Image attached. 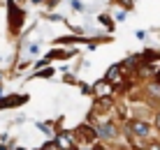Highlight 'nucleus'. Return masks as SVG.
<instances>
[{
  "mask_svg": "<svg viewBox=\"0 0 160 150\" xmlns=\"http://www.w3.org/2000/svg\"><path fill=\"white\" fill-rule=\"evenodd\" d=\"M132 132H135L137 136H146L148 134V125L142 123V120H135V123H132Z\"/></svg>",
  "mask_w": 160,
  "mask_h": 150,
  "instance_id": "7ed1b4c3",
  "label": "nucleus"
},
{
  "mask_svg": "<svg viewBox=\"0 0 160 150\" xmlns=\"http://www.w3.org/2000/svg\"><path fill=\"white\" fill-rule=\"evenodd\" d=\"M151 150H160V143H153V146H151Z\"/></svg>",
  "mask_w": 160,
  "mask_h": 150,
  "instance_id": "1a4fd4ad",
  "label": "nucleus"
},
{
  "mask_svg": "<svg viewBox=\"0 0 160 150\" xmlns=\"http://www.w3.org/2000/svg\"><path fill=\"white\" fill-rule=\"evenodd\" d=\"M100 134H102V136H107V138H112L114 134H116V132H114V127H112V125H102V127H100Z\"/></svg>",
  "mask_w": 160,
  "mask_h": 150,
  "instance_id": "423d86ee",
  "label": "nucleus"
},
{
  "mask_svg": "<svg viewBox=\"0 0 160 150\" xmlns=\"http://www.w3.org/2000/svg\"><path fill=\"white\" fill-rule=\"evenodd\" d=\"M26 99H28V97H5V99H0V111H2V109H7V106H19V104H23L26 102Z\"/></svg>",
  "mask_w": 160,
  "mask_h": 150,
  "instance_id": "f257e3e1",
  "label": "nucleus"
},
{
  "mask_svg": "<svg viewBox=\"0 0 160 150\" xmlns=\"http://www.w3.org/2000/svg\"><path fill=\"white\" fill-rule=\"evenodd\" d=\"M51 74H53V69H51V67H47V69H42L37 76H51Z\"/></svg>",
  "mask_w": 160,
  "mask_h": 150,
  "instance_id": "0eeeda50",
  "label": "nucleus"
},
{
  "mask_svg": "<svg viewBox=\"0 0 160 150\" xmlns=\"http://www.w3.org/2000/svg\"><path fill=\"white\" fill-rule=\"evenodd\" d=\"M107 79H109V83H121V72H118V67H112V69H109Z\"/></svg>",
  "mask_w": 160,
  "mask_h": 150,
  "instance_id": "39448f33",
  "label": "nucleus"
},
{
  "mask_svg": "<svg viewBox=\"0 0 160 150\" xmlns=\"http://www.w3.org/2000/svg\"><path fill=\"white\" fill-rule=\"evenodd\" d=\"M56 146H58L60 150H68L70 146H72V143H70V134H68V132H63V134L56 138Z\"/></svg>",
  "mask_w": 160,
  "mask_h": 150,
  "instance_id": "20e7f679",
  "label": "nucleus"
},
{
  "mask_svg": "<svg viewBox=\"0 0 160 150\" xmlns=\"http://www.w3.org/2000/svg\"><path fill=\"white\" fill-rule=\"evenodd\" d=\"M84 136H86V138H93V136H95V132H93V129H86V127H84Z\"/></svg>",
  "mask_w": 160,
  "mask_h": 150,
  "instance_id": "6e6552de",
  "label": "nucleus"
},
{
  "mask_svg": "<svg viewBox=\"0 0 160 150\" xmlns=\"http://www.w3.org/2000/svg\"><path fill=\"white\" fill-rule=\"evenodd\" d=\"M93 90H95L100 97H104V95H109V92H112V83H109V81H100V83H95V88H93Z\"/></svg>",
  "mask_w": 160,
  "mask_h": 150,
  "instance_id": "f03ea898",
  "label": "nucleus"
},
{
  "mask_svg": "<svg viewBox=\"0 0 160 150\" xmlns=\"http://www.w3.org/2000/svg\"><path fill=\"white\" fill-rule=\"evenodd\" d=\"M156 125H158V127H160V113H158V118H156Z\"/></svg>",
  "mask_w": 160,
  "mask_h": 150,
  "instance_id": "9d476101",
  "label": "nucleus"
}]
</instances>
